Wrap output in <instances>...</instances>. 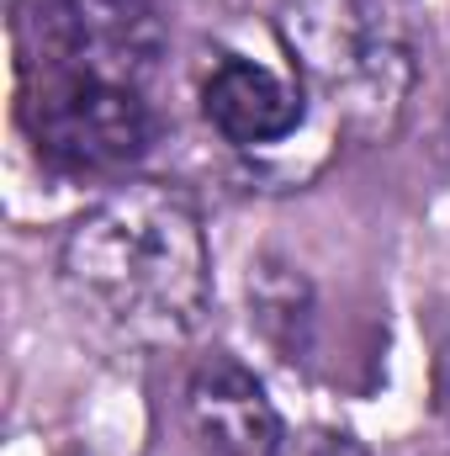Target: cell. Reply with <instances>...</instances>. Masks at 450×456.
I'll return each mask as SVG.
<instances>
[{
	"label": "cell",
	"mask_w": 450,
	"mask_h": 456,
	"mask_svg": "<svg viewBox=\"0 0 450 456\" xmlns=\"http://www.w3.org/2000/svg\"><path fill=\"white\" fill-rule=\"evenodd\" d=\"M69 297L127 345H181L213 297L207 233L186 191L127 181L64 233Z\"/></svg>",
	"instance_id": "6da1fadb"
},
{
	"label": "cell",
	"mask_w": 450,
	"mask_h": 456,
	"mask_svg": "<svg viewBox=\"0 0 450 456\" xmlns=\"http://www.w3.org/2000/svg\"><path fill=\"white\" fill-rule=\"evenodd\" d=\"M186 425L207 456H276L281 419L233 355H207L186 382Z\"/></svg>",
	"instance_id": "5b68a950"
},
{
	"label": "cell",
	"mask_w": 450,
	"mask_h": 456,
	"mask_svg": "<svg viewBox=\"0 0 450 456\" xmlns=\"http://www.w3.org/2000/svg\"><path fill=\"white\" fill-rule=\"evenodd\" d=\"M16 112H21V127H27L37 159L69 181L127 175L159 133L138 86L80 75V69L27 64Z\"/></svg>",
	"instance_id": "3957f363"
},
{
	"label": "cell",
	"mask_w": 450,
	"mask_h": 456,
	"mask_svg": "<svg viewBox=\"0 0 450 456\" xmlns=\"http://www.w3.org/2000/svg\"><path fill=\"white\" fill-rule=\"evenodd\" d=\"M276 32L302 86L355 133H387L414 86V53L376 0H281Z\"/></svg>",
	"instance_id": "7a4b0ae2"
},
{
	"label": "cell",
	"mask_w": 450,
	"mask_h": 456,
	"mask_svg": "<svg viewBox=\"0 0 450 456\" xmlns=\"http://www.w3.org/2000/svg\"><path fill=\"white\" fill-rule=\"evenodd\" d=\"M202 112L238 149L281 143L302 122V91L286 86L281 75H270L265 64L228 53L223 64L207 75V86H202Z\"/></svg>",
	"instance_id": "8992f818"
},
{
	"label": "cell",
	"mask_w": 450,
	"mask_h": 456,
	"mask_svg": "<svg viewBox=\"0 0 450 456\" xmlns=\"http://www.w3.org/2000/svg\"><path fill=\"white\" fill-rule=\"evenodd\" d=\"M21 69H80L122 86H149L165 59V27L149 0H21Z\"/></svg>",
	"instance_id": "277c9868"
}]
</instances>
